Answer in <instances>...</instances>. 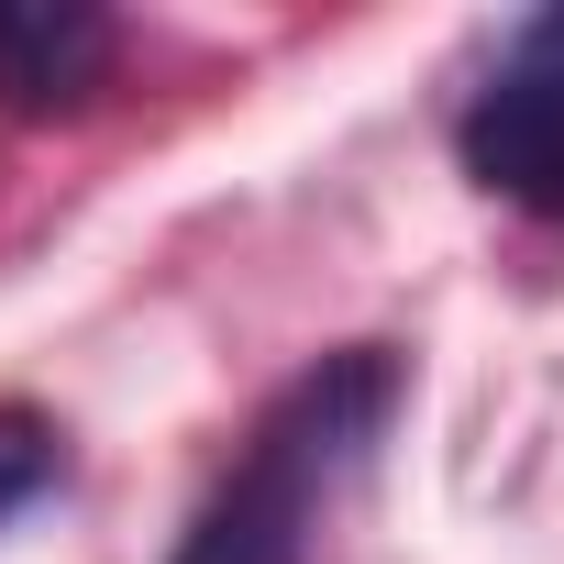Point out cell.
<instances>
[{
  "label": "cell",
  "mask_w": 564,
  "mask_h": 564,
  "mask_svg": "<svg viewBox=\"0 0 564 564\" xmlns=\"http://www.w3.org/2000/svg\"><path fill=\"white\" fill-rule=\"evenodd\" d=\"M377 410H388V355H344L311 388H289L265 410L254 454L199 509V531L177 542V564H300L311 553V509H322L333 465L377 432Z\"/></svg>",
  "instance_id": "obj_1"
},
{
  "label": "cell",
  "mask_w": 564,
  "mask_h": 564,
  "mask_svg": "<svg viewBox=\"0 0 564 564\" xmlns=\"http://www.w3.org/2000/svg\"><path fill=\"white\" fill-rule=\"evenodd\" d=\"M454 144H465V177L476 188H498L531 221H564V23L520 67H498L476 89V111H465Z\"/></svg>",
  "instance_id": "obj_2"
},
{
  "label": "cell",
  "mask_w": 564,
  "mask_h": 564,
  "mask_svg": "<svg viewBox=\"0 0 564 564\" xmlns=\"http://www.w3.org/2000/svg\"><path fill=\"white\" fill-rule=\"evenodd\" d=\"M122 34L100 12H78V0H23V12H0V100L12 111H89L100 78H111Z\"/></svg>",
  "instance_id": "obj_3"
},
{
  "label": "cell",
  "mask_w": 564,
  "mask_h": 564,
  "mask_svg": "<svg viewBox=\"0 0 564 564\" xmlns=\"http://www.w3.org/2000/svg\"><path fill=\"white\" fill-rule=\"evenodd\" d=\"M56 476V421L45 410H0V520Z\"/></svg>",
  "instance_id": "obj_4"
}]
</instances>
